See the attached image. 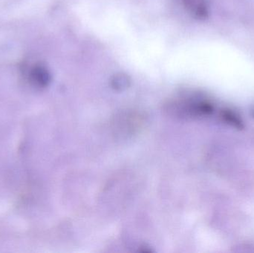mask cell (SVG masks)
I'll return each mask as SVG.
<instances>
[{
	"mask_svg": "<svg viewBox=\"0 0 254 253\" xmlns=\"http://www.w3.org/2000/svg\"><path fill=\"white\" fill-rule=\"evenodd\" d=\"M175 111L182 116L188 117H207L215 111L214 104L207 98H190L182 104H178Z\"/></svg>",
	"mask_w": 254,
	"mask_h": 253,
	"instance_id": "6da1fadb",
	"label": "cell"
},
{
	"mask_svg": "<svg viewBox=\"0 0 254 253\" xmlns=\"http://www.w3.org/2000/svg\"><path fill=\"white\" fill-rule=\"evenodd\" d=\"M114 83L116 86V88L123 89V88L127 87V84L128 83V79H127V77H123V76L120 75V77L115 78Z\"/></svg>",
	"mask_w": 254,
	"mask_h": 253,
	"instance_id": "277c9868",
	"label": "cell"
},
{
	"mask_svg": "<svg viewBox=\"0 0 254 253\" xmlns=\"http://www.w3.org/2000/svg\"><path fill=\"white\" fill-rule=\"evenodd\" d=\"M220 117L222 121L236 129H243L244 123L240 116L234 110L224 108L220 111Z\"/></svg>",
	"mask_w": 254,
	"mask_h": 253,
	"instance_id": "3957f363",
	"label": "cell"
},
{
	"mask_svg": "<svg viewBox=\"0 0 254 253\" xmlns=\"http://www.w3.org/2000/svg\"><path fill=\"white\" fill-rule=\"evenodd\" d=\"M29 80L34 86L45 88L50 83L51 74L46 67L37 64L30 70Z\"/></svg>",
	"mask_w": 254,
	"mask_h": 253,
	"instance_id": "7a4b0ae2",
	"label": "cell"
},
{
	"mask_svg": "<svg viewBox=\"0 0 254 253\" xmlns=\"http://www.w3.org/2000/svg\"><path fill=\"white\" fill-rule=\"evenodd\" d=\"M252 116L254 117V109L252 111Z\"/></svg>",
	"mask_w": 254,
	"mask_h": 253,
	"instance_id": "5b68a950",
	"label": "cell"
}]
</instances>
